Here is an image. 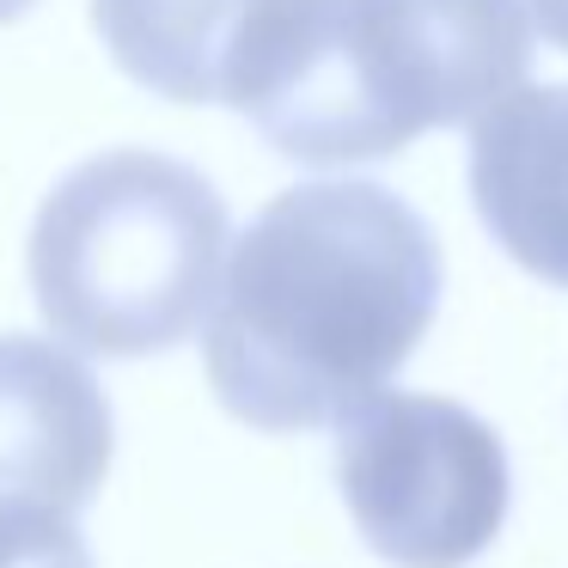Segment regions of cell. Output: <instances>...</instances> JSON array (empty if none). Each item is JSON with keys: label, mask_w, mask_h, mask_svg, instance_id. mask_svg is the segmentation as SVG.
Returning <instances> with one entry per match:
<instances>
[{"label": "cell", "mask_w": 568, "mask_h": 568, "mask_svg": "<svg viewBox=\"0 0 568 568\" xmlns=\"http://www.w3.org/2000/svg\"><path fill=\"white\" fill-rule=\"evenodd\" d=\"M336 489L392 568H465L514 501L507 446L483 416L434 392H379L336 422Z\"/></svg>", "instance_id": "obj_4"}, {"label": "cell", "mask_w": 568, "mask_h": 568, "mask_svg": "<svg viewBox=\"0 0 568 568\" xmlns=\"http://www.w3.org/2000/svg\"><path fill=\"white\" fill-rule=\"evenodd\" d=\"M221 257V190L172 153L111 148L43 196L26 270L55 343L141 361L209 318Z\"/></svg>", "instance_id": "obj_3"}, {"label": "cell", "mask_w": 568, "mask_h": 568, "mask_svg": "<svg viewBox=\"0 0 568 568\" xmlns=\"http://www.w3.org/2000/svg\"><path fill=\"white\" fill-rule=\"evenodd\" d=\"M470 202L538 282L568 287V87H514L470 123Z\"/></svg>", "instance_id": "obj_6"}, {"label": "cell", "mask_w": 568, "mask_h": 568, "mask_svg": "<svg viewBox=\"0 0 568 568\" xmlns=\"http://www.w3.org/2000/svg\"><path fill=\"white\" fill-rule=\"evenodd\" d=\"M526 13H531V26H538L556 50H568V0H526Z\"/></svg>", "instance_id": "obj_9"}, {"label": "cell", "mask_w": 568, "mask_h": 568, "mask_svg": "<svg viewBox=\"0 0 568 568\" xmlns=\"http://www.w3.org/2000/svg\"><path fill=\"white\" fill-rule=\"evenodd\" d=\"M526 74V0H257L221 104L282 160L361 165L428 129L477 123Z\"/></svg>", "instance_id": "obj_2"}, {"label": "cell", "mask_w": 568, "mask_h": 568, "mask_svg": "<svg viewBox=\"0 0 568 568\" xmlns=\"http://www.w3.org/2000/svg\"><path fill=\"white\" fill-rule=\"evenodd\" d=\"M257 0H92L111 62L178 104H221L226 55Z\"/></svg>", "instance_id": "obj_7"}, {"label": "cell", "mask_w": 568, "mask_h": 568, "mask_svg": "<svg viewBox=\"0 0 568 568\" xmlns=\"http://www.w3.org/2000/svg\"><path fill=\"white\" fill-rule=\"evenodd\" d=\"M440 312L434 226L385 184H294L239 233L202 361L239 422L336 428L385 392Z\"/></svg>", "instance_id": "obj_1"}, {"label": "cell", "mask_w": 568, "mask_h": 568, "mask_svg": "<svg viewBox=\"0 0 568 568\" xmlns=\"http://www.w3.org/2000/svg\"><path fill=\"white\" fill-rule=\"evenodd\" d=\"M111 397L68 348L0 336V507L87 514L111 470Z\"/></svg>", "instance_id": "obj_5"}, {"label": "cell", "mask_w": 568, "mask_h": 568, "mask_svg": "<svg viewBox=\"0 0 568 568\" xmlns=\"http://www.w3.org/2000/svg\"><path fill=\"white\" fill-rule=\"evenodd\" d=\"M26 7H31V0H0V26H7V19H19Z\"/></svg>", "instance_id": "obj_10"}, {"label": "cell", "mask_w": 568, "mask_h": 568, "mask_svg": "<svg viewBox=\"0 0 568 568\" xmlns=\"http://www.w3.org/2000/svg\"><path fill=\"white\" fill-rule=\"evenodd\" d=\"M0 568H92L74 514L55 507H0Z\"/></svg>", "instance_id": "obj_8"}]
</instances>
